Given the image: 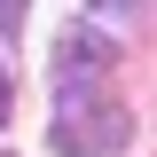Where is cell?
<instances>
[{
    "instance_id": "6da1fadb",
    "label": "cell",
    "mask_w": 157,
    "mask_h": 157,
    "mask_svg": "<svg viewBox=\"0 0 157 157\" xmlns=\"http://www.w3.org/2000/svg\"><path fill=\"white\" fill-rule=\"evenodd\" d=\"M126 134H134V118H126V102L110 94L102 71H55L47 141H55L63 157H110V149H126Z\"/></svg>"
},
{
    "instance_id": "3957f363",
    "label": "cell",
    "mask_w": 157,
    "mask_h": 157,
    "mask_svg": "<svg viewBox=\"0 0 157 157\" xmlns=\"http://www.w3.org/2000/svg\"><path fill=\"white\" fill-rule=\"evenodd\" d=\"M86 8H102V16H134L141 0H86Z\"/></svg>"
},
{
    "instance_id": "277c9868",
    "label": "cell",
    "mask_w": 157,
    "mask_h": 157,
    "mask_svg": "<svg viewBox=\"0 0 157 157\" xmlns=\"http://www.w3.org/2000/svg\"><path fill=\"white\" fill-rule=\"evenodd\" d=\"M8 102H16V86H8V71H0V126H8Z\"/></svg>"
},
{
    "instance_id": "7a4b0ae2",
    "label": "cell",
    "mask_w": 157,
    "mask_h": 157,
    "mask_svg": "<svg viewBox=\"0 0 157 157\" xmlns=\"http://www.w3.org/2000/svg\"><path fill=\"white\" fill-rule=\"evenodd\" d=\"M24 8H32V0H0V39H16V32H24Z\"/></svg>"
}]
</instances>
